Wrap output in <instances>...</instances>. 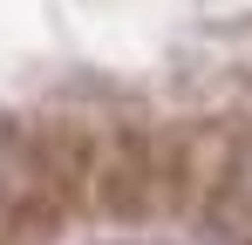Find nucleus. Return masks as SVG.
Segmentation results:
<instances>
[{
  "mask_svg": "<svg viewBox=\"0 0 252 245\" xmlns=\"http://www.w3.org/2000/svg\"><path fill=\"white\" fill-rule=\"evenodd\" d=\"M48 177H55V170H48L41 143L14 116H0V245L48 204Z\"/></svg>",
  "mask_w": 252,
  "mask_h": 245,
  "instance_id": "f257e3e1",
  "label": "nucleus"
},
{
  "mask_svg": "<svg viewBox=\"0 0 252 245\" xmlns=\"http://www.w3.org/2000/svg\"><path fill=\"white\" fill-rule=\"evenodd\" d=\"M205 225L218 245H252V129H239L205 170Z\"/></svg>",
  "mask_w": 252,
  "mask_h": 245,
  "instance_id": "f03ea898",
  "label": "nucleus"
}]
</instances>
